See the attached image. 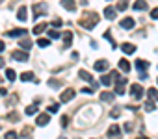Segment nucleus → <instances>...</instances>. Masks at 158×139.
<instances>
[{
    "mask_svg": "<svg viewBox=\"0 0 158 139\" xmlns=\"http://www.w3.org/2000/svg\"><path fill=\"white\" fill-rule=\"evenodd\" d=\"M0 95L6 97V95H8V89H6V87H0Z\"/></svg>",
    "mask_w": 158,
    "mask_h": 139,
    "instance_id": "44",
    "label": "nucleus"
},
{
    "mask_svg": "<svg viewBox=\"0 0 158 139\" xmlns=\"http://www.w3.org/2000/svg\"><path fill=\"white\" fill-rule=\"evenodd\" d=\"M114 98H115V95L110 93V91H102L101 93V100L102 102H114Z\"/></svg>",
    "mask_w": 158,
    "mask_h": 139,
    "instance_id": "11",
    "label": "nucleus"
},
{
    "mask_svg": "<svg viewBox=\"0 0 158 139\" xmlns=\"http://www.w3.org/2000/svg\"><path fill=\"white\" fill-rule=\"evenodd\" d=\"M37 45H39L41 48H45V46H48V45H50V41H48V39H43V37H41V39H37Z\"/></svg>",
    "mask_w": 158,
    "mask_h": 139,
    "instance_id": "29",
    "label": "nucleus"
},
{
    "mask_svg": "<svg viewBox=\"0 0 158 139\" xmlns=\"http://www.w3.org/2000/svg\"><path fill=\"white\" fill-rule=\"evenodd\" d=\"M82 93H86V95H91V93H93V89H89V87H84V89H82Z\"/></svg>",
    "mask_w": 158,
    "mask_h": 139,
    "instance_id": "43",
    "label": "nucleus"
},
{
    "mask_svg": "<svg viewBox=\"0 0 158 139\" xmlns=\"http://www.w3.org/2000/svg\"><path fill=\"white\" fill-rule=\"evenodd\" d=\"M60 37V32L56 30H48V39H58Z\"/></svg>",
    "mask_w": 158,
    "mask_h": 139,
    "instance_id": "32",
    "label": "nucleus"
},
{
    "mask_svg": "<svg viewBox=\"0 0 158 139\" xmlns=\"http://www.w3.org/2000/svg\"><path fill=\"white\" fill-rule=\"evenodd\" d=\"M138 139H149V137H138Z\"/></svg>",
    "mask_w": 158,
    "mask_h": 139,
    "instance_id": "47",
    "label": "nucleus"
},
{
    "mask_svg": "<svg viewBox=\"0 0 158 139\" xmlns=\"http://www.w3.org/2000/svg\"><path fill=\"white\" fill-rule=\"evenodd\" d=\"M119 113H121V111H119V108H114V109L110 111V117H114V119H115V117H119Z\"/></svg>",
    "mask_w": 158,
    "mask_h": 139,
    "instance_id": "36",
    "label": "nucleus"
},
{
    "mask_svg": "<svg viewBox=\"0 0 158 139\" xmlns=\"http://www.w3.org/2000/svg\"><path fill=\"white\" fill-rule=\"evenodd\" d=\"M121 135V126L119 124H112L108 128V137H119Z\"/></svg>",
    "mask_w": 158,
    "mask_h": 139,
    "instance_id": "6",
    "label": "nucleus"
},
{
    "mask_svg": "<svg viewBox=\"0 0 158 139\" xmlns=\"http://www.w3.org/2000/svg\"><path fill=\"white\" fill-rule=\"evenodd\" d=\"M4 65H6V61H4V59H2V58H0V69H2V67H4Z\"/></svg>",
    "mask_w": 158,
    "mask_h": 139,
    "instance_id": "46",
    "label": "nucleus"
},
{
    "mask_svg": "<svg viewBox=\"0 0 158 139\" xmlns=\"http://www.w3.org/2000/svg\"><path fill=\"white\" fill-rule=\"evenodd\" d=\"M136 69L139 73H145V69H149V61H145V59H138L136 61Z\"/></svg>",
    "mask_w": 158,
    "mask_h": 139,
    "instance_id": "12",
    "label": "nucleus"
},
{
    "mask_svg": "<svg viewBox=\"0 0 158 139\" xmlns=\"http://www.w3.org/2000/svg\"><path fill=\"white\" fill-rule=\"evenodd\" d=\"M0 2H2V0H0Z\"/></svg>",
    "mask_w": 158,
    "mask_h": 139,
    "instance_id": "49",
    "label": "nucleus"
},
{
    "mask_svg": "<svg viewBox=\"0 0 158 139\" xmlns=\"http://www.w3.org/2000/svg\"><path fill=\"white\" fill-rule=\"evenodd\" d=\"M19 45H21L23 50H30V48H32V41H30V39H21Z\"/></svg>",
    "mask_w": 158,
    "mask_h": 139,
    "instance_id": "23",
    "label": "nucleus"
},
{
    "mask_svg": "<svg viewBox=\"0 0 158 139\" xmlns=\"http://www.w3.org/2000/svg\"><path fill=\"white\" fill-rule=\"evenodd\" d=\"M130 93H132V97H134V98H141V97H143V87H141L139 84H132Z\"/></svg>",
    "mask_w": 158,
    "mask_h": 139,
    "instance_id": "3",
    "label": "nucleus"
},
{
    "mask_svg": "<svg viewBox=\"0 0 158 139\" xmlns=\"http://www.w3.org/2000/svg\"><path fill=\"white\" fill-rule=\"evenodd\" d=\"M60 139H65V137H60Z\"/></svg>",
    "mask_w": 158,
    "mask_h": 139,
    "instance_id": "48",
    "label": "nucleus"
},
{
    "mask_svg": "<svg viewBox=\"0 0 158 139\" xmlns=\"http://www.w3.org/2000/svg\"><path fill=\"white\" fill-rule=\"evenodd\" d=\"M60 4H61L65 10H69V11H74V10H76L74 0H60Z\"/></svg>",
    "mask_w": 158,
    "mask_h": 139,
    "instance_id": "9",
    "label": "nucleus"
},
{
    "mask_svg": "<svg viewBox=\"0 0 158 139\" xmlns=\"http://www.w3.org/2000/svg\"><path fill=\"white\" fill-rule=\"evenodd\" d=\"M119 69H121L123 73H128V71H130V63H128L127 59H121V61H119Z\"/></svg>",
    "mask_w": 158,
    "mask_h": 139,
    "instance_id": "24",
    "label": "nucleus"
},
{
    "mask_svg": "<svg viewBox=\"0 0 158 139\" xmlns=\"http://www.w3.org/2000/svg\"><path fill=\"white\" fill-rule=\"evenodd\" d=\"M8 121H11V122H17V121H19V115L13 111V113H10V115H8Z\"/></svg>",
    "mask_w": 158,
    "mask_h": 139,
    "instance_id": "34",
    "label": "nucleus"
},
{
    "mask_svg": "<svg viewBox=\"0 0 158 139\" xmlns=\"http://www.w3.org/2000/svg\"><path fill=\"white\" fill-rule=\"evenodd\" d=\"M154 109H156V106H154L152 102H147V104H145V111H154Z\"/></svg>",
    "mask_w": 158,
    "mask_h": 139,
    "instance_id": "35",
    "label": "nucleus"
},
{
    "mask_svg": "<svg viewBox=\"0 0 158 139\" xmlns=\"http://www.w3.org/2000/svg\"><path fill=\"white\" fill-rule=\"evenodd\" d=\"M134 10H147V0H136Z\"/></svg>",
    "mask_w": 158,
    "mask_h": 139,
    "instance_id": "22",
    "label": "nucleus"
},
{
    "mask_svg": "<svg viewBox=\"0 0 158 139\" xmlns=\"http://www.w3.org/2000/svg\"><path fill=\"white\" fill-rule=\"evenodd\" d=\"M21 80H23V82H34L35 76H34V73H28V71H26V73L21 74Z\"/></svg>",
    "mask_w": 158,
    "mask_h": 139,
    "instance_id": "20",
    "label": "nucleus"
},
{
    "mask_svg": "<svg viewBox=\"0 0 158 139\" xmlns=\"http://www.w3.org/2000/svg\"><path fill=\"white\" fill-rule=\"evenodd\" d=\"M26 13H28L26 6H21V8H19V11H17V19H19V21H26V19H28V15H26Z\"/></svg>",
    "mask_w": 158,
    "mask_h": 139,
    "instance_id": "14",
    "label": "nucleus"
},
{
    "mask_svg": "<svg viewBox=\"0 0 158 139\" xmlns=\"http://www.w3.org/2000/svg\"><path fill=\"white\" fill-rule=\"evenodd\" d=\"M78 74H80V78H82V80H88V82H91V84H93V76L86 71V69H82V71L78 73Z\"/></svg>",
    "mask_w": 158,
    "mask_h": 139,
    "instance_id": "21",
    "label": "nucleus"
},
{
    "mask_svg": "<svg viewBox=\"0 0 158 139\" xmlns=\"http://www.w3.org/2000/svg\"><path fill=\"white\" fill-rule=\"evenodd\" d=\"M11 58L17 61H28V52L26 50H15V52H11Z\"/></svg>",
    "mask_w": 158,
    "mask_h": 139,
    "instance_id": "2",
    "label": "nucleus"
},
{
    "mask_svg": "<svg viewBox=\"0 0 158 139\" xmlns=\"http://www.w3.org/2000/svg\"><path fill=\"white\" fill-rule=\"evenodd\" d=\"M48 85H52V87H60V82H56V80H50V82H48Z\"/></svg>",
    "mask_w": 158,
    "mask_h": 139,
    "instance_id": "41",
    "label": "nucleus"
},
{
    "mask_svg": "<svg viewBox=\"0 0 158 139\" xmlns=\"http://www.w3.org/2000/svg\"><path fill=\"white\" fill-rule=\"evenodd\" d=\"M108 69V61L106 59H101V61H95V71H106Z\"/></svg>",
    "mask_w": 158,
    "mask_h": 139,
    "instance_id": "13",
    "label": "nucleus"
},
{
    "mask_svg": "<svg viewBox=\"0 0 158 139\" xmlns=\"http://www.w3.org/2000/svg\"><path fill=\"white\" fill-rule=\"evenodd\" d=\"M6 139H17L19 135H17V132H13V130H10V132H6V135H4Z\"/></svg>",
    "mask_w": 158,
    "mask_h": 139,
    "instance_id": "31",
    "label": "nucleus"
},
{
    "mask_svg": "<svg viewBox=\"0 0 158 139\" xmlns=\"http://www.w3.org/2000/svg\"><path fill=\"white\" fill-rule=\"evenodd\" d=\"M134 24H136V22H134V19H132V17H125V19L121 21V28H125V30H132V28H134Z\"/></svg>",
    "mask_w": 158,
    "mask_h": 139,
    "instance_id": "7",
    "label": "nucleus"
},
{
    "mask_svg": "<svg viewBox=\"0 0 158 139\" xmlns=\"http://www.w3.org/2000/svg\"><path fill=\"white\" fill-rule=\"evenodd\" d=\"M48 121H50L48 113H39V115H37V119H35V124H37V126H47V124H48Z\"/></svg>",
    "mask_w": 158,
    "mask_h": 139,
    "instance_id": "5",
    "label": "nucleus"
},
{
    "mask_svg": "<svg viewBox=\"0 0 158 139\" xmlns=\"http://www.w3.org/2000/svg\"><path fill=\"white\" fill-rule=\"evenodd\" d=\"M115 13H117V11H115V8H112V6H108V8L104 10V17H106V19H110V21H112V19H115Z\"/></svg>",
    "mask_w": 158,
    "mask_h": 139,
    "instance_id": "17",
    "label": "nucleus"
},
{
    "mask_svg": "<svg viewBox=\"0 0 158 139\" xmlns=\"http://www.w3.org/2000/svg\"><path fill=\"white\" fill-rule=\"evenodd\" d=\"M58 109H60V104H50L48 106V113H58Z\"/></svg>",
    "mask_w": 158,
    "mask_h": 139,
    "instance_id": "33",
    "label": "nucleus"
},
{
    "mask_svg": "<svg viewBox=\"0 0 158 139\" xmlns=\"http://www.w3.org/2000/svg\"><path fill=\"white\" fill-rule=\"evenodd\" d=\"M121 50H123L125 54H134V52H136V46L130 45V43H125V45H121Z\"/></svg>",
    "mask_w": 158,
    "mask_h": 139,
    "instance_id": "18",
    "label": "nucleus"
},
{
    "mask_svg": "<svg viewBox=\"0 0 158 139\" xmlns=\"http://www.w3.org/2000/svg\"><path fill=\"white\" fill-rule=\"evenodd\" d=\"M147 95L152 98V100H158V89H154V87H151L149 91H147Z\"/></svg>",
    "mask_w": 158,
    "mask_h": 139,
    "instance_id": "27",
    "label": "nucleus"
},
{
    "mask_svg": "<svg viewBox=\"0 0 158 139\" xmlns=\"http://www.w3.org/2000/svg\"><path fill=\"white\" fill-rule=\"evenodd\" d=\"M151 17H152V19H158V8H154V10L151 11Z\"/></svg>",
    "mask_w": 158,
    "mask_h": 139,
    "instance_id": "40",
    "label": "nucleus"
},
{
    "mask_svg": "<svg viewBox=\"0 0 158 139\" xmlns=\"http://www.w3.org/2000/svg\"><path fill=\"white\" fill-rule=\"evenodd\" d=\"M26 34H28V30H24V28H15V30H10V32H8L10 37H23V35H26Z\"/></svg>",
    "mask_w": 158,
    "mask_h": 139,
    "instance_id": "8",
    "label": "nucleus"
},
{
    "mask_svg": "<svg viewBox=\"0 0 158 139\" xmlns=\"http://www.w3.org/2000/svg\"><path fill=\"white\" fill-rule=\"evenodd\" d=\"M97 22H99V15H97V13H84V17L80 19V24H82L86 30H91Z\"/></svg>",
    "mask_w": 158,
    "mask_h": 139,
    "instance_id": "1",
    "label": "nucleus"
},
{
    "mask_svg": "<svg viewBox=\"0 0 158 139\" xmlns=\"http://www.w3.org/2000/svg\"><path fill=\"white\" fill-rule=\"evenodd\" d=\"M125 132H132V122H127L125 124Z\"/></svg>",
    "mask_w": 158,
    "mask_h": 139,
    "instance_id": "42",
    "label": "nucleus"
},
{
    "mask_svg": "<svg viewBox=\"0 0 158 139\" xmlns=\"http://www.w3.org/2000/svg\"><path fill=\"white\" fill-rule=\"evenodd\" d=\"M74 98V91L73 89H65L61 95H60V102H69V100H73Z\"/></svg>",
    "mask_w": 158,
    "mask_h": 139,
    "instance_id": "4",
    "label": "nucleus"
},
{
    "mask_svg": "<svg viewBox=\"0 0 158 139\" xmlns=\"http://www.w3.org/2000/svg\"><path fill=\"white\" fill-rule=\"evenodd\" d=\"M125 85H127V80L125 78H119V84L115 85V93L117 95H123L125 93Z\"/></svg>",
    "mask_w": 158,
    "mask_h": 139,
    "instance_id": "16",
    "label": "nucleus"
},
{
    "mask_svg": "<svg viewBox=\"0 0 158 139\" xmlns=\"http://www.w3.org/2000/svg\"><path fill=\"white\" fill-rule=\"evenodd\" d=\"M4 48H6V45H4L2 41H0V52H4Z\"/></svg>",
    "mask_w": 158,
    "mask_h": 139,
    "instance_id": "45",
    "label": "nucleus"
},
{
    "mask_svg": "<svg viewBox=\"0 0 158 139\" xmlns=\"http://www.w3.org/2000/svg\"><path fill=\"white\" fill-rule=\"evenodd\" d=\"M47 28H48V24H47V22H43V24H35V28H34L32 32H34L35 35H39V34H41V32H45Z\"/></svg>",
    "mask_w": 158,
    "mask_h": 139,
    "instance_id": "19",
    "label": "nucleus"
},
{
    "mask_svg": "<svg viewBox=\"0 0 158 139\" xmlns=\"http://www.w3.org/2000/svg\"><path fill=\"white\" fill-rule=\"evenodd\" d=\"M47 11V6L45 4H35L34 6V17H41V13Z\"/></svg>",
    "mask_w": 158,
    "mask_h": 139,
    "instance_id": "10",
    "label": "nucleus"
},
{
    "mask_svg": "<svg viewBox=\"0 0 158 139\" xmlns=\"http://www.w3.org/2000/svg\"><path fill=\"white\" fill-rule=\"evenodd\" d=\"M71 43H73V32H65V34H63V46L69 48Z\"/></svg>",
    "mask_w": 158,
    "mask_h": 139,
    "instance_id": "15",
    "label": "nucleus"
},
{
    "mask_svg": "<svg viewBox=\"0 0 158 139\" xmlns=\"http://www.w3.org/2000/svg\"><path fill=\"white\" fill-rule=\"evenodd\" d=\"M61 24H63V22H61V19H54V21H52V26H54V28H60Z\"/></svg>",
    "mask_w": 158,
    "mask_h": 139,
    "instance_id": "37",
    "label": "nucleus"
},
{
    "mask_svg": "<svg viewBox=\"0 0 158 139\" xmlns=\"http://www.w3.org/2000/svg\"><path fill=\"white\" fill-rule=\"evenodd\" d=\"M28 133H32V126H26V128L23 130V135H28Z\"/></svg>",
    "mask_w": 158,
    "mask_h": 139,
    "instance_id": "39",
    "label": "nucleus"
},
{
    "mask_svg": "<svg viewBox=\"0 0 158 139\" xmlns=\"http://www.w3.org/2000/svg\"><path fill=\"white\" fill-rule=\"evenodd\" d=\"M67 124H69V117L63 115V117H61V126H67Z\"/></svg>",
    "mask_w": 158,
    "mask_h": 139,
    "instance_id": "38",
    "label": "nucleus"
},
{
    "mask_svg": "<svg viewBox=\"0 0 158 139\" xmlns=\"http://www.w3.org/2000/svg\"><path fill=\"white\" fill-rule=\"evenodd\" d=\"M101 82H102V85H112V82H114L112 73H110V74H106V76H102V78H101Z\"/></svg>",
    "mask_w": 158,
    "mask_h": 139,
    "instance_id": "25",
    "label": "nucleus"
},
{
    "mask_svg": "<svg viewBox=\"0 0 158 139\" xmlns=\"http://www.w3.org/2000/svg\"><path fill=\"white\" fill-rule=\"evenodd\" d=\"M6 78H8L10 82H13V80L17 78V73L13 71V69H8V71H6Z\"/></svg>",
    "mask_w": 158,
    "mask_h": 139,
    "instance_id": "26",
    "label": "nucleus"
},
{
    "mask_svg": "<svg viewBox=\"0 0 158 139\" xmlns=\"http://www.w3.org/2000/svg\"><path fill=\"white\" fill-rule=\"evenodd\" d=\"M37 113V106H28L26 108V115H35Z\"/></svg>",
    "mask_w": 158,
    "mask_h": 139,
    "instance_id": "30",
    "label": "nucleus"
},
{
    "mask_svg": "<svg viewBox=\"0 0 158 139\" xmlns=\"http://www.w3.org/2000/svg\"><path fill=\"white\" fill-rule=\"evenodd\" d=\"M127 6H128L127 0H121V2L117 4V10H115V11H125V10H127Z\"/></svg>",
    "mask_w": 158,
    "mask_h": 139,
    "instance_id": "28",
    "label": "nucleus"
}]
</instances>
